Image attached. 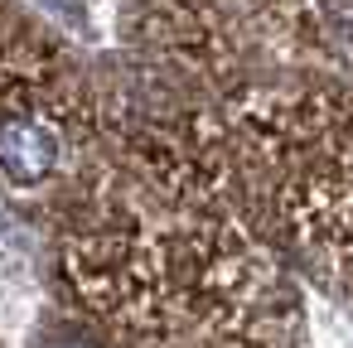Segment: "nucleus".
Segmentation results:
<instances>
[{
  "mask_svg": "<svg viewBox=\"0 0 353 348\" xmlns=\"http://www.w3.org/2000/svg\"><path fill=\"white\" fill-rule=\"evenodd\" d=\"M59 165V136L49 121L30 116V112H15L0 121V174L20 189H34L54 174Z\"/></svg>",
  "mask_w": 353,
  "mask_h": 348,
  "instance_id": "f257e3e1",
  "label": "nucleus"
},
{
  "mask_svg": "<svg viewBox=\"0 0 353 348\" xmlns=\"http://www.w3.org/2000/svg\"><path fill=\"white\" fill-rule=\"evenodd\" d=\"M68 348H78V343H68Z\"/></svg>",
  "mask_w": 353,
  "mask_h": 348,
  "instance_id": "f03ea898",
  "label": "nucleus"
}]
</instances>
